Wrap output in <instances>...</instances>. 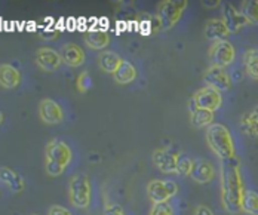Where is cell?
Returning <instances> with one entry per match:
<instances>
[{
  "label": "cell",
  "mask_w": 258,
  "mask_h": 215,
  "mask_svg": "<svg viewBox=\"0 0 258 215\" xmlns=\"http://www.w3.org/2000/svg\"><path fill=\"white\" fill-rule=\"evenodd\" d=\"M205 37L208 40L212 42H220V40H226L230 34V31L227 30L224 21L221 18H211L205 26V31H204Z\"/></svg>",
  "instance_id": "obj_16"
},
{
  "label": "cell",
  "mask_w": 258,
  "mask_h": 215,
  "mask_svg": "<svg viewBox=\"0 0 258 215\" xmlns=\"http://www.w3.org/2000/svg\"><path fill=\"white\" fill-rule=\"evenodd\" d=\"M180 155V152H177L174 147L156 149L152 153V161L162 174H177Z\"/></svg>",
  "instance_id": "obj_8"
},
{
  "label": "cell",
  "mask_w": 258,
  "mask_h": 215,
  "mask_svg": "<svg viewBox=\"0 0 258 215\" xmlns=\"http://www.w3.org/2000/svg\"><path fill=\"white\" fill-rule=\"evenodd\" d=\"M69 202L78 209H86L92 200V184L86 174H76L69 181Z\"/></svg>",
  "instance_id": "obj_4"
},
{
  "label": "cell",
  "mask_w": 258,
  "mask_h": 215,
  "mask_svg": "<svg viewBox=\"0 0 258 215\" xmlns=\"http://www.w3.org/2000/svg\"><path fill=\"white\" fill-rule=\"evenodd\" d=\"M242 212L246 215H258V193L255 190H245L242 199Z\"/></svg>",
  "instance_id": "obj_24"
},
{
  "label": "cell",
  "mask_w": 258,
  "mask_h": 215,
  "mask_svg": "<svg viewBox=\"0 0 258 215\" xmlns=\"http://www.w3.org/2000/svg\"><path fill=\"white\" fill-rule=\"evenodd\" d=\"M221 20L224 21L227 30L230 31V34L240 31L243 27L249 26L248 20L243 17V14L240 12V9H236L232 3H224L223 5V15Z\"/></svg>",
  "instance_id": "obj_12"
},
{
  "label": "cell",
  "mask_w": 258,
  "mask_h": 215,
  "mask_svg": "<svg viewBox=\"0 0 258 215\" xmlns=\"http://www.w3.org/2000/svg\"><path fill=\"white\" fill-rule=\"evenodd\" d=\"M209 61L212 62V65L215 67H221L226 68L227 65H230L236 59V49L229 40H220V42H214L208 51Z\"/></svg>",
  "instance_id": "obj_7"
},
{
  "label": "cell",
  "mask_w": 258,
  "mask_h": 215,
  "mask_svg": "<svg viewBox=\"0 0 258 215\" xmlns=\"http://www.w3.org/2000/svg\"><path fill=\"white\" fill-rule=\"evenodd\" d=\"M73 161V152L70 146L59 139L53 138L45 147V171L49 177H59L69 168Z\"/></svg>",
  "instance_id": "obj_3"
},
{
  "label": "cell",
  "mask_w": 258,
  "mask_h": 215,
  "mask_svg": "<svg viewBox=\"0 0 258 215\" xmlns=\"http://www.w3.org/2000/svg\"><path fill=\"white\" fill-rule=\"evenodd\" d=\"M243 65L246 70V75L252 79L258 81V49L251 48L245 51L243 54Z\"/></svg>",
  "instance_id": "obj_23"
},
{
  "label": "cell",
  "mask_w": 258,
  "mask_h": 215,
  "mask_svg": "<svg viewBox=\"0 0 258 215\" xmlns=\"http://www.w3.org/2000/svg\"><path fill=\"white\" fill-rule=\"evenodd\" d=\"M205 138H207L208 147L220 161L227 162L236 159L234 141L226 125L214 122L209 128H207Z\"/></svg>",
  "instance_id": "obj_2"
},
{
  "label": "cell",
  "mask_w": 258,
  "mask_h": 215,
  "mask_svg": "<svg viewBox=\"0 0 258 215\" xmlns=\"http://www.w3.org/2000/svg\"><path fill=\"white\" fill-rule=\"evenodd\" d=\"M59 54H61V58H62V64H66V65H69L72 68L80 67L85 62V59H86L85 51L76 43H66V45H62Z\"/></svg>",
  "instance_id": "obj_15"
},
{
  "label": "cell",
  "mask_w": 258,
  "mask_h": 215,
  "mask_svg": "<svg viewBox=\"0 0 258 215\" xmlns=\"http://www.w3.org/2000/svg\"><path fill=\"white\" fill-rule=\"evenodd\" d=\"M36 64L43 71L52 73L59 68V65L62 64V58H61V54L55 51L53 48L43 46V48H39L36 52Z\"/></svg>",
  "instance_id": "obj_13"
},
{
  "label": "cell",
  "mask_w": 258,
  "mask_h": 215,
  "mask_svg": "<svg viewBox=\"0 0 258 215\" xmlns=\"http://www.w3.org/2000/svg\"><path fill=\"white\" fill-rule=\"evenodd\" d=\"M85 43H86L88 48H91L94 51H101L103 52L104 49L108 46V43H110V36L105 31H101V30L89 31L85 36Z\"/></svg>",
  "instance_id": "obj_21"
},
{
  "label": "cell",
  "mask_w": 258,
  "mask_h": 215,
  "mask_svg": "<svg viewBox=\"0 0 258 215\" xmlns=\"http://www.w3.org/2000/svg\"><path fill=\"white\" fill-rule=\"evenodd\" d=\"M204 81L207 83V86L218 91V92H224L232 88L230 75L226 71V68H221V67L211 65L204 75Z\"/></svg>",
  "instance_id": "obj_10"
},
{
  "label": "cell",
  "mask_w": 258,
  "mask_h": 215,
  "mask_svg": "<svg viewBox=\"0 0 258 215\" xmlns=\"http://www.w3.org/2000/svg\"><path fill=\"white\" fill-rule=\"evenodd\" d=\"M191 103L198 108H204V110H209V111H215L221 107L223 104V97L221 92L209 88V86H204L199 91L195 92Z\"/></svg>",
  "instance_id": "obj_9"
},
{
  "label": "cell",
  "mask_w": 258,
  "mask_h": 215,
  "mask_svg": "<svg viewBox=\"0 0 258 215\" xmlns=\"http://www.w3.org/2000/svg\"><path fill=\"white\" fill-rule=\"evenodd\" d=\"M39 116L40 120L46 125H58L64 120L62 107L51 98H43L39 103Z\"/></svg>",
  "instance_id": "obj_11"
},
{
  "label": "cell",
  "mask_w": 258,
  "mask_h": 215,
  "mask_svg": "<svg viewBox=\"0 0 258 215\" xmlns=\"http://www.w3.org/2000/svg\"><path fill=\"white\" fill-rule=\"evenodd\" d=\"M188 2L187 0H163L157 6V15L159 24L162 30H171L177 26L180 21L184 11L187 9Z\"/></svg>",
  "instance_id": "obj_5"
},
{
  "label": "cell",
  "mask_w": 258,
  "mask_h": 215,
  "mask_svg": "<svg viewBox=\"0 0 258 215\" xmlns=\"http://www.w3.org/2000/svg\"><path fill=\"white\" fill-rule=\"evenodd\" d=\"M138 73H137V68L134 67L132 62H129L126 59H123L119 65V68L116 70V73L113 75L114 82L119 83V85H128L137 79Z\"/></svg>",
  "instance_id": "obj_22"
},
{
  "label": "cell",
  "mask_w": 258,
  "mask_h": 215,
  "mask_svg": "<svg viewBox=\"0 0 258 215\" xmlns=\"http://www.w3.org/2000/svg\"><path fill=\"white\" fill-rule=\"evenodd\" d=\"M149 215H174V211L169 203H157L152 206Z\"/></svg>",
  "instance_id": "obj_29"
},
{
  "label": "cell",
  "mask_w": 258,
  "mask_h": 215,
  "mask_svg": "<svg viewBox=\"0 0 258 215\" xmlns=\"http://www.w3.org/2000/svg\"><path fill=\"white\" fill-rule=\"evenodd\" d=\"M48 215H73L67 208H64V206H59V205H53L51 209H49V212Z\"/></svg>",
  "instance_id": "obj_31"
},
{
  "label": "cell",
  "mask_w": 258,
  "mask_h": 215,
  "mask_svg": "<svg viewBox=\"0 0 258 215\" xmlns=\"http://www.w3.org/2000/svg\"><path fill=\"white\" fill-rule=\"evenodd\" d=\"M178 193V186L172 180H160L155 178L147 184V194L153 205L168 203V200Z\"/></svg>",
  "instance_id": "obj_6"
},
{
  "label": "cell",
  "mask_w": 258,
  "mask_h": 215,
  "mask_svg": "<svg viewBox=\"0 0 258 215\" xmlns=\"http://www.w3.org/2000/svg\"><path fill=\"white\" fill-rule=\"evenodd\" d=\"M240 129L248 136H258V122L252 117V114L248 111L240 117Z\"/></svg>",
  "instance_id": "obj_26"
},
{
  "label": "cell",
  "mask_w": 258,
  "mask_h": 215,
  "mask_svg": "<svg viewBox=\"0 0 258 215\" xmlns=\"http://www.w3.org/2000/svg\"><path fill=\"white\" fill-rule=\"evenodd\" d=\"M123 59L113 51H103L98 55V65L104 73L114 75Z\"/></svg>",
  "instance_id": "obj_20"
},
{
  "label": "cell",
  "mask_w": 258,
  "mask_h": 215,
  "mask_svg": "<svg viewBox=\"0 0 258 215\" xmlns=\"http://www.w3.org/2000/svg\"><path fill=\"white\" fill-rule=\"evenodd\" d=\"M76 85H78V91L80 94H86V92L92 88L94 81H92V78L89 76L88 71H82V73L79 75Z\"/></svg>",
  "instance_id": "obj_28"
},
{
  "label": "cell",
  "mask_w": 258,
  "mask_h": 215,
  "mask_svg": "<svg viewBox=\"0 0 258 215\" xmlns=\"http://www.w3.org/2000/svg\"><path fill=\"white\" fill-rule=\"evenodd\" d=\"M249 113L252 114V117H254V119H255V120H257V122H258V106H257V107L252 108V110H251Z\"/></svg>",
  "instance_id": "obj_34"
},
{
  "label": "cell",
  "mask_w": 258,
  "mask_h": 215,
  "mask_svg": "<svg viewBox=\"0 0 258 215\" xmlns=\"http://www.w3.org/2000/svg\"><path fill=\"white\" fill-rule=\"evenodd\" d=\"M33 215H37V214H33Z\"/></svg>",
  "instance_id": "obj_35"
},
{
  "label": "cell",
  "mask_w": 258,
  "mask_h": 215,
  "mask_svg": "<svg viewBox=\"0 0 258 215\" xmlns=\"http://www.w3.org/2000/svg\"><path fill=\"white\" fill-rule=\"evenodd\" d=\"M0 178H2V183L9 188L12 193H21L26 187L24 178L18 172H15L12 168L3 166L2 171H0Z\"/></svg>",
  "instance_id": "obj_17"
},
{
  "label": "cell",
  "mask_w": 258,
  "mask_h": 215,
  "mask_svg": "<svg viewBox=\"0 0 258 215\" xmlns=\"http://www.w3.org/2000/svg\"><path fill=\"white\" fill-rule=\"evenodd\" d=\"M240 12L248 20L249 26L258 24V0H243L240 5Z\"/></svg>",
  "instance_id": "obj_25"
},
{
  "label": "cell",
  "mask_w": 258,
  "mask_h": 215,
  "mask_svg": "<svg viewBox=\"0 0 258 215\" xmlns=\"http://www.w3.org/2000/svg\"><path fill=\"white\" fill-rule=\"evenodd\" d=\"M193 165H195V161L190 159L188 156L185 155H180V159H178V165H177V174L178 175H182V177H190L191 174V169H193Z\"/></svg>",
  "instance_id": "obj_27"
},
{
  "label": "cell",
  "mask_w": 258,
  "mask_h": 215,
  "mask_svg": "<svg viewBox=\"0 0 258 215\" xmlns=\"http://www.w3.org/2000/svg\"><path fill=\"white\" fill-rule=\"evenodd\" d=\"M215 177V168L209 161L205 159H198L195 161L190 178L198 183V184H208L214 180Z\"/></svg>",
  "instance_id": "obj_14"
},
{
  "label": "cell",
  "mask_w": 258,
  "mask_h": 215,
  "mask_svg": "<svg viewBox=\"0 0 258 215\" xmlns=\"http://www.w3.org/2000/svg\"><path fill=\"white\" fill-rule=\"evenodd\" d=\"M190 122L195 128H209L214 123V113L209 110L198 108L190 101Z\"/></svg>",
  "instance_id": "obj_19"
},
{
  "label": "cell",
  "mask_w": 258,
  "mask_h": 215,
  "mask_svg": "<svg viewBox=\"0 0 258 215\" xmlns=\"http://www.w3.org/2000/svg\"><path fill=\"white\" fill-rule=\"evenodd\" d=\"M193 215H215V214L212 212V209H211V208H208L207 205H199V206L195 209Z\"/></svg>",
  "instance_id": "obj_32"
},
{
  "label": "cell",
  "mask_w": 258,
  "mask_h": 215,
  "mask_svg": "<svg viewBox=\"0 0 258 215\" xmlns=\"http://www.w3.org/2000/svg\"><path fill=\"white\" fill-rule=\"evenodd\" d=\"M21 83V73L11 64L0 65V85L5 89H15Z\"/></svg>",
  "instance_id": "obj_18"
},
{
  "label": "cell",
  "mask_w": 258,
  "mask_h": 215,
  "mask_svg": "<svg viewBox=\"0 0 258 215\" xmlns=\"http://www.w3.org/2000/svg\"><path fill=\"white\" fill-rule=\"evenodd\" d=\"M218 5H220L218 0H215V2H207V0H204V6H207V8H215Z\"/></svg>",
  "instance_id": "obj_33"
},
{
  "label": "cell",
  "mask_w": 258,
  "mask_h": 215,
  "mask_svg": "<svg viewBox=\"0 0 258 215\" xmlns=\"http://www.w3.org/2000/svg\"><path fill=\"white\" fill-rule=\"evenodd\" d=\"M104 215H126L125 211L122 209L120 205L117 203H107L104 208Z\"/></svg>",
  "instance_id": "obj_30"
},
{
  "label": "cell",
  "mask_w": 258,
  "mask_h": 215,
  "mask_svg": "<svg viewBox=\"0 0 258 215\" xmlns=\"http://www.w3.org/2000/svg\"><path fill=\"white\" fill-rule=\"evenodd\" d=\"M243 178L237 158L221 162L220 165V197L221 205L229 214L242 212V199L245 193Z\"/></svg>",
  "instance_id": "obj_1"
}]
</instances>
